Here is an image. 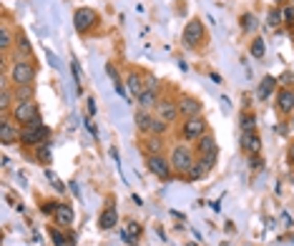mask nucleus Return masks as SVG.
Masks as SVG:
<instances>
[{"label":"nucleus","instance_id":"nucleus-1","mask_svg":"<svg viewBox=\"0 0 294 246\" xmlns=\"http://www.w3.org/2000/svg\"><path fill=\"white\" fill-rule=\"evenodd\" d=\"M48 138H51V128L43 126L40 116H38L35 121L20 126V143H23L26 149H38V146H40L43 141H48Z\"/></svg>","mask_w":294,"mask_h":246},{"label":"nucleus","instance_id":"nucleus-2","mask_svg":"<svg viewBox=\"0 0 294 246\" xmlns=\"http://www.w3.org/2000/svg\"><path fill=\"white\" fill-rule=\"evenodd\" d=\"M8 81L13 86H28L35 81V63L30 58H15L10 70H8Z\"/></svg>","mask_w":294,"mask_h":246},{"label":"nucleus","instance_id":"nucleus-3","mask_svg":"<svg viewBox=\"0 0 294 246\" xmlns=\"http://www.w3.org/2000/svg\"><path fill=\"white\" fill-rule=\"evenodd\" d=\"M169 161H171V168L176 171L178 176H186V171L194 166V161H196V154L189 149V146H184V143H178L171 149V156H169Z\"/></svg>","mask_w":294,"mask_h":246},{"label":"nucleus","instance_id":"nucleus-4","mask_svg":"<svg viewBox=\"0 0 294 246\" xmlns=\"http://www.w3.org/2000/svg\"><path fill=\"white\" fill-rule=\"evenodd\" d=\"M98 13L93 10V8H78L76 13H73V26H76V31L81 33V35H86L91 33L96 26H98Z\"/></svg>","mask_w":294,"mask_h":246},{"label":"nucleus","instance_id":"nucleus-5","mask_svg":"<svg viewBox=\"0 0 294 246\" xmlns=\"http://www.w3.org/2000/svg\"><path fill=\"white\" fill-rule=\"evenodd\" d=\"M10 118L15 123H20V126L35 121L38 118V103L35 101H18L13 106V111H10Z\"/></svg>","mask_w":294,"mask_h":246},{"label":"nucleus","instance_id":"nucleus-6","mask_svg":"<svg viewBox=\"0 0 294 246\" xmlns=\"http://www.w3.org/2000/svg\"><path fill=\"white\" fill-rule=\"evenodd\" d=\"M146 168L153 174V176H159L161 181H169V179H171V174H174L171 161H169V158H164L161 154H148L146 156Z\"/></svg>","mask_w":294,"mask_h":246},{"label":"nucleus","instance_id":"nucleus-7","mask_svg":"<svg viewBox=\"0 0 294 246\" xmlns=\"http://www.w3.org/2000/svg\"><path fill=\"white\" fill-rule=\"evenodd\" d=\"M201 40H204V23L199 18H191L186 23V28H184L181 43H184V48H196Z\"/></svg>","mask_w":294,"mask_h":246},{"label":"nucleus","instance_id":"nucleus-8","mask_svg":"<svg viewBox=\"0 0 294 246\" xmlns=\"http://www.w3.org/2000/svg\"><path fill=\"white\" fill-rule=\"evenodd\" d=\"M204 133H209V126L201 116H196V118H184L181 123V136L186 138V141H199Z\"/></svg>","mask_w":294,"mask_h":246},{"label":"nucleus","instance_id":"nucleus-9","mask_svg":"<svg viewBox=\"0 0 294 246\" xmlns=\"http://www.w3.org/2000/svg\"><path fill=\"white\" fill-rule=\"evenodd\" d=\"M20 141V128H18V123L13 121L10 116H3V121H0V143L3 146H13V143H18Z\"/></svg>","mask_w":294,"mask_h":246},{"label":"nucleus","instance_id":"nucleus-10","mask_svg":"<svg viewBox=\"0 0 294 246\" xmlns=\"http://www.w3.org/2000/svg\"><path fill=\"white\" fill-rule=\"evenodd\" d=\"M201 111H204V103L199 98H194V95L178 98V116L181 118H196V116H201Z\"/></svg>","mask_w":294,"mask_h":246},{"label":"nucleus","instance_id":"nucleus-11","mask_svg":"<svg viewBox=\"0 0 294 246\" xmlns=\"http://www.w3.org/2000/svg\"><path fill=\"white\" fill-rule=\"evenodd\" d=\"M156 116L171 126V123L178 118V101H174V98H161L159 106H156Z\"/></svg>","mask_w":294,"mask_h":246},{"label":"nucleus","instance_id":"nucleus-12","mask_svg":"<svg viewBox=\"0 0 294 246\" xmlns=\"http://www.w3.org/2000/svg\"><path fill=\"white\" fill-rule=\"evenodd\" d=\"M277 111L282 113V116H289L294 111V88H279L277 93Z\"/></svg>","mask_w":294,"mask_h":246},{"label":"nucleus","instance_id":"nucleus-13","mask_svg":"<svg viewBox=\"0 0 294 246\" xmlns=\"http://www.w3.org/2000/svg\"><path fill=\"white\" fill-rule=\"evenodd\" d=\"M241 151L246 156H259V151H262V138H259L257 131L241 133Z\"/></svg>","mask_w":294,"mask_h":246},{"label":"nucleus","instance_id":"nucleus-14","mask_svg":"<svg viewBox=\"0 0 294 246\" xmlns=\"http://www.w3.org/2000/svg\"><path fill=\"white\" fill-rule=\"evenodd\" d=\"M118 224V211H116V206H114V201L101 211V216H98V226L103 229V231H111L114 226Z\"/></svg>","mask_w":294,"mask_h":246},{"label":"nucleus","instance_id":"nucleus-15","mask_svg":"<svg viewBox=\"0 0 294 246\" xmlns=\"http://www.w3.org/2000/svg\"><path fill=\"white\" fill-rule=\"evenodd\" d=\"M15 40H18V33H13L10 23L5 20L0 26V48H3V53H8L10 48H15Z\"/></svg>","mask_w":294,"mask_h":246},{"label":"nucleus","instance_id":"nucleus-16","mask_svg":"<svg viewBox=\"0 0 294 246\" xmlns=\"http://www.w3.org/2000/svg\"><path fill=\"white\" fill-rule=\"evenodd\" d=\"M126 86H128V91H131V95H141V93L146 91V83H144V76L139 73V70H131L128 73V78H126Z\"/></svg>","mask_w":294,"mask_h":246},{"label":"nucleus","instance_id":"nucleus-17","mask_svg":"<svg viewBox=\"0 0 294 246\" xmlns=\"http://www.w3.org/2000/svg\"><path fill=\"white\" fill-rule=\"evenodd\" d=\"M214 151H219V143H216V138H214L211 133H204V136L196 141V154H199V156H206V154H214Z\"/></svg>","mask_w":294,"mask_h":246},{"label":"nucleus","instance_id":"nucleus-18","mask_svg":"<svg viewBox=\"0 0 294 246\" xmlns=\"http://www.w3.org/2000/svg\"><path fill=\"white\" fill-rule=\"evenodd\" d=\"M274 88H277V78L274 76H264L262 83H259V88H257V98L259 101H269V95L274 93Z\"/></svg>","mask_w":294,"mask_h":246},{"label":"nucleus","instance_id":"nucleus-19","mask_svg":"<svg viewBox=\"0 0 294 246\" xmlns=\"http://www.w3.org/2000/svg\"><path fill=\"white\" fill-rule=\"evenodd\" d=\"M73 206H71V204H60L58 206V211H56V214H53V218H56V224H58V226H71V224H73Z\"/></svg>","mask_w":294,"mask_h":246},{"label":"nucleus","instance_id":"nucleus-20","mask_svg":"<svg viewBox=\"0 0 294 246\" xmlns=\"http://www.w3.org/2000/svg\"><path fill=\"white\" fill-rule=\"evenodd\" d=\"M15 101V95H13V91H10V83L5 81L3 83V91H0V111H3V116H10V103Z\"/></svg>","mask_w":294,"mask_h":246},{"label":"nucleus","instance_id":"nucleus-21","mask_svg":"<svg viewBox=\"0 0 294 246\" xmlns=\"http://www.w3.org/2000/svg\"><path fill=\"white\" fill-rule=\"evenodd\" d=\"M15 58H33V45L26 35H18L15 40Z\"/></svg>","mask_w":294,"mask_h":246},{"label":"nucleus","instance_id":"nucleus-22","mask_svg":"<svg viewBox=\"0 0 294 246\" xmlns=\"http://www.w3.org/2000/svg\"><path fill=\"white\" fill-rule=\"evenodd\" d=\"M159 93L156 91H144L139 95V108H146V111H153L156 106H159Z\"/></svg>","mask_w":294,"mask_h":246},{"label":"nucleus","instance_id":"nucleus-23","mask_svg":"<svg viewBox=\"0 0 294 246\" xmlns=\"http://www.w3.org/2000/svg\"><path fill=\"white\" fill-rule=\"evenodd\" d=\"M151 121H153V113H151V111H146V108H139V111H136V128H139L141 133H148Z\"/></svg>","mask_w":294,"mask_h":246},{"label":"nucleus","instance_id":"nucleus-24","mask_svg":"<svg viewBox=\"0 0 294 246\" xmlns=\"http://www.w3.org/2000/svg\"><path fill=\"white\" fill-rule=\"evenodd\" d=\"M13 95H15V103L18 101H35V86H13Z\"/></svg>","mask_w":294,"mask_h":246},{"label":"nucleus","instance_id":"nucleus-25","mask_svg":"<svg viewBox=\"0 0 294 246\" xmlns=\"http://www.w3.org/2000/svg\"><path fill=\"white\" fill-rule=\"evenodd\" d=\"M206 174H209V168L204 166V161H201V158H196V161H194V166L186 171V179H189V181H199V179H204Z\"/></svg>","mask_w":294,"mask_h":246},{"label":"nucleus","instance_id":"nucleus-26","mask_svg":"<svg viewBox=\"0 0 294 246\" xmlns=\"http://www.w3.org/2000/svg\"><path fill=\"white\" fill-rule=\"evenodd\" d=\"M257 116L254 113H241V118H239V126H241V133H252V131H257Z\"/></svg>","mask_w":294,"mask_h":246},{"label":"nucleus","instance_id":"nucleus-27","mask_svg":"<svg viewBox=\"0 0 294 246\" xmlns=\"http://www.w3.org/2000/svg\"><path fill=\"white\" fill-rule=\"evenodd\" d=\"M249 53H252V58L262 61V58H264V53H266L264 38H254V40H252V45H249Z\"/></svg>","mask_w":294,"mask_h":246},{"label":"nucleus","instance_id":"nucleus-28","mask_svg":"<svg viewBox=\"0 0 294 246\" xmlns=\"http://www.w3.org/2000/svg\"><path fill=\"white\" fill-rule=\"evenodd\" d=\"M35 158H38L43 166H48V163H51V141H43V143L35 149Z\"/></svg>","mask_w":294,"mask_h":246},{"label":"nucleus","instance_id":"nucleus-29","mask_svg":"<svg viewBox=\"0 0 294 246\" xmlns=\"http://www.w3.org/2000/svg\"><path fill=\"white\" fill-rule=\"evenodd\" d=\"M166 131H169V123L161 121L159 116H153V121H151V128H148L146 136H164Z\"/></svg>","mask_w":294,"mask_h":246},{"label":"nucleus","instance_id":"nucleus-30","mask_svg":"<svg viewBox=\"0 0 294 246\" xmlns=\"http://www.w3.org/2000/svg\"><path fill=\"white\" fill-rule=\"evenodd\" d=\"M161 149H164V136H148L146 154H161Z\"/></svg>","mask_w":294,"mask_h":246},{"label":"nucleus","instance_id":"nucleus-31","mask_svg":"<svg viewBox=\"0 0 294 246\" xmlns=\"http://www.w3.org/2000/svg\"><path fill=\"white\" fill-rule=\"evenodd\" d=\"M51 239H53V244H56V246H71V244H68V239L63 236V231H60L58 226H53V229H51Z\"/></svg>","mask_w":294,"mask_h":246},{"label":"nucleus","instance_id":"nucleus-32","mask_svg":"<svg viewBox=\"0 0 294 246\" xmlns=\"http://www.w3.org/2000/svg\"><path fill=\"white\" fill-rule=\"evenodd\" d=\"M282 18H284V13H279L277 8H274V10H269V15H266V23H269V28H277Z\"/></svg>","mask_w":294,"mask_h":246},{"label":"nucleus","instance_id":"nucleus-33","mask_svg":"<svg viewBox=\"0 0 294 246\" xmlns=\"http://www.w3.org/2000/svg\"><path fill=\"white\" fill-rule=\"evenodd\" d=\"M254 26H257V18H254L252 13H244V15H241V28L249 33V31H254Z\"/></svg>","mask_w":294,"mask_h":246},{"label":"nucleus","instance_id":"nucleus-34","mask_svg":"<svg viewBox=\"0 0 294 246\" xmlns=\"http://www.w3.org/2000/svg\"><path fill=\"white\" fill-rule=\"evenodd\" d=\"M199 158L204 161V166L209 168V171H211V168L219 163V151H214V154H206V156H199Z\"/></svg>","mask_w":294,"mask_h":246},{"label":"nucleus","instance_id":"nucleus-35","mask_svg":"<svg viewBox=\"0 0 294 246\" xmlns=\"http://www.w3.org/2000/svg\"><path fill=\"white\" fill-rule=\"evenodd\" d=\"M123 229H126L133 239H139V236H141V224H136V221H126V226H123Z\"/></svg>","mask_w":294,"mask_h":246},{"label":"nucleus","instance_id":"nucleus-36","mask_svg":"<svg viewBox=\"0 0 294 246\" xmlns=\"http://www.w3.org/2000/svg\"><path fill=\"white\" fill-rule=\"evenodd\" d=\"M46 176L51 179V184H53V188H56L58 193H63V191H65V184L60 181V179H58V176H56V174H53V171H46Z\"/></svg>","mask_w":294,"mask_h":246},{"label":"nucleus","instance_id":"nucleus-37","mask_svg":"<svg viewBox=\"0 0 294 246\" xmlns=\"http://www.w3.org/2000/svg\"><path fill=\"white\" fill-rule=\"evenodd\" d=\"M144 83H146V91H156V93H159V83H156V76L146 73V76H144Z\"/></svg>","mask_w":294,"mask_h":246},{"label":"nucleus","instance_id":"nucleus-38","mask_svg":"<svg viewBox=\"0 0 294 246\" xmlns=\"http://www.w3.org/2000/svg\"><path fill=\"white\" fill-rule=\"evenodd\" d=\"M106 73L111 76V81H114V83H123V81H121V76H118V70H116V65H114V63H106Z\"/></svg>","mask_w":294,"mask_h":246},{"label":"nucleus","instance_id":"nucleus-39","mask_svg":"<svg viewBox=\"0 0 294 246\" xmlns=\"http://www.w3.org/2000/svg\"><path fill=\"white\" fill-rule=\"evenodd\" d=\"M58 206H60L58 201H46L40 211H43V214H51V216H53V214H56V211H58Z\"/></svg>","mask_w":294,"mask_h":246},{"label":"nucleus","instance_id":"nucleus-40","mask_svg":"<svg viewBox=\"0 0 294 246\" xmlns=\"http://www.w3.org/2000/svg\"><path fill=\"white\" fill-rule=\"evenodd\" d=\"M121 239H123V241H126L128 246H136V239H133V236L126 231V229H121Z\"/></svg>","mask_w":294,"mask_h":246},{"label":"nucleus","instance_id":"nucleus-41","mask_svg":"<svg viewBox=\"0 0 294 246\" xmlns=\"http://www.w3.org/2000/svg\"><path fill=\"white\" fill-rule=\"evenodd\" d=\"M284 20H287V23H292V26H294V5H289V8H284Z\"/></svg>","mask_w":294,"mask_h":246},{"label":"nucleus","instance_id":"nucleus-42","mask_svg":"<svg viewBox=\"0 0 294 246\" xmlns=\"http://www.w3.org/2000/svg\"><path fill=\"white\" fill-rule=\"evenodd\" d=\"M249 166L257 171V168H262V158L259 156H249Z\"/></svg>","mask_w":294,"mask_h":246},{"label":"nucleus","instance_id":"nucleus-43","mask_svg":"<svg viewBox=\"0 0 294 246\" xmlns=\"http://www.w3.org/2000/svg\"><path fill=\"white\" fill-rule=\"evenodd\" d=\"M71 70H73V78H76V83H81V68H78V63L73 61V65H71Z\"/></svg>","mask_w":294,"mask_h":246},{"label":"nucleus","instance_id":"nucleus-44","mask_svg":"<svg viewBox=\"0 0 294 246\" xmlns=\"http://www.w3.org/2000/svg\"><path fill=\"white\" fill-rule=\"evenodd\" d=\"M114 91H116L118 95H123V98H128V93H126V86H123V83H114Z\"/></svg>","mask_w":294,"mask_h":246},{"label":"nucleus","instance_id":"nucleus-45","mask_svg":"<svg viewBox=\"0 0 294 246\" xmlns=\"http://www.w3.org/2000/svg\"><path fill=\"white\" fill-rule=\"evenodd\" d=\"M86 128H88V131H91V136H96V138H98V128L93 126V121H91V118H88V121H86Z\"/></svg>","mask_w":294,"mask_h":246},{"label":"nucleus","instance_id":"nucleus-46","mask_svg":"<svg viewBox=\"0 0 294 246\" xmlns=\"http://www.w3.org/2000/svg\"><path fill=\"white\" fill-rule=\"evenodd\" d=\"M93 116H96V101L88 98V118H93Z\"/></svg>","mask_w":294,"mask_h":246},{"label":"nucleus","instance_id":"nucleus-47","mask_svg":"<svg viewBox=\"0 0 294 246\" xmlns=\"http://www.w3.org/2000/svg\"><path fill=\"white\" fill-rule=\"evenodd\" d=\"M292 158H294V143H292Z\"/></svg>","mask_w":294,"mask_h":246},{"label":"nucleus","instance_id":"nucleus-48","mask_svg":"<svg viewBox=\"0 0 294 246\" xmlns=\"http://www.w3.org/2000/svg\"><path fill=\"white\" fill-rule=\"evenodd\" d=\"M292 128H294V118H292Z\"/></svg>","mask_w":294,"mask_h":246},{"label":"nucleus","instance_id":"nucleus-49","mask_svg":"<svg viewBox=\"0 0 294 246\" xmlns=\"http://www.w3.org/2000/svg\"><path fill=\"white\" fill-rule=\"evenodd\" d=\"M277 3H282V0H277Z\"/></svg>","mask_w":294,"mask_h":246}]
</instances>
